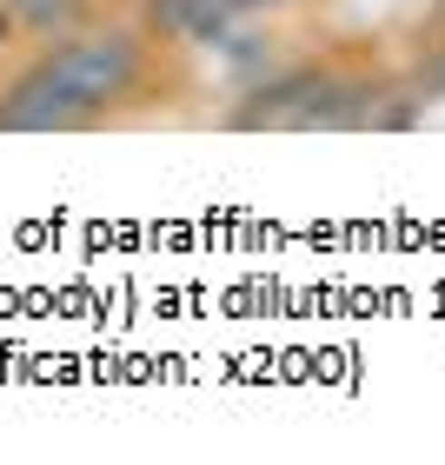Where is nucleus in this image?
Returning a JSON list of instances; mask_svg holds the SVG:
<instances>
[{
	"instance_id": "1",
	"label": "nucleus",
	"mask_w": 445,
	"mask_h": 465,
	"mask_svg": "<svg viewBox=\"0 0 445 465\" xmlns=\"http://www.w3.org/2000/svg\"><path fill=\"white\" fill-rule=\"evenodd\" d=\"M160 74V34L146 20H87L67 40H47L7 87H0V134H87L107 126Z\"/></svg>"
},
{
	"instance_id": "2",
	"label": "nucleus",
	"mask_w": 445,
	"mask_h": 465,
	"mask_svg": "<svg viewBox=\"0 0 445 465\" xmlns=\"http://www.w3.org/2000/svg\"><path fill=\"white\" fill-rule=\"evenodd\" d=\"M0 7H7V20H14L27 40H40V47H47V40L80 34L87 20H100V0H0Z\"/></svg>"
},
{
	"instance_id": "3",
	"label": "nucleus",
	"mask_w": 445,
	"mask_h": 465,
	"mask_svg": "<svg viewBox=\"0 0 445 465\" xmlns=\"http://www.w3.org/2000/svg\"><path fill=\"white\" fill-rule=\"evenodd\" d=\"M220 7H226L232 20H246V14H266V7H286V0H220Z\"/></svg>"
},
{
	"instance_id": "4",
	"label": "nucleus",
	"mask_w": 445,
	"mask_h": 465,
	"mask_svg": "<svg viewBox=\"0 0 445 465\" xmlns=\"http://www.w3.org/2000/svg\"><path fill=\"white\" fill-rule=\"evenodd\" d=\"M14 40H20V27L7 20V7H0V47H14Z\"/></svg>"
}]
</instances>
